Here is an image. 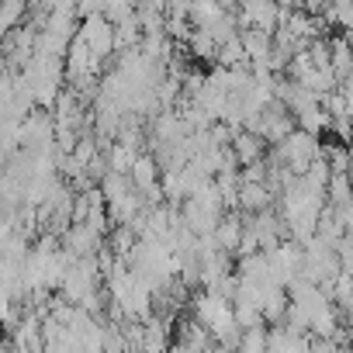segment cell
<instances>
[{
    "label": "cell",
    "instance_id": "obj_2",
    "mask_svg": "<svg viewBox=\"0 0 353 353\" xmlns=\"http://www.w3.org/2000/svg\"><path fill=\"white\" fill-rule=\"evenodd\" d=\"M267 350H270L267 336H263V332H260V329L253 325V329H250V332L243 336V350H239V353H267Z\"/></svg>",
    "mask_w": 353,
    "mask_h": 353
},
{
    "label": "cell",
    "instance_id": "obj_1",
    "mask_svg": "<svg viewBox=\"0 0 353 353\" xmlns=\"http://www.w3.org/2000/svg\"><path fill=\"white\" fill-rule=\"evenodd\" d=\"M198 312H201V322L215 332V336H229L232 332V325H236V315H232V308L219 298V294H212V298H205L201 305H198Z\"/></svg>",
    "mask_w": 353,
    "mask_h": 353
}]
</instances>
